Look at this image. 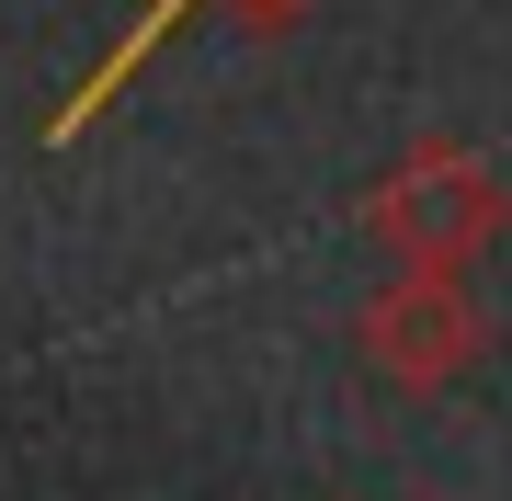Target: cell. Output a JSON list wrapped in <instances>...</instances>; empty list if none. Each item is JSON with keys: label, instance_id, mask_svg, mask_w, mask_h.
I'll return each mask as SVG.
<instances>
[{"label": "cell", "instance_id": "6da1fadb", "mask_svg": "<svg viewBox=\"0 0 512 501\" xmlns=\"http://www.w3.org/2000/svg\"><path fill=\"white\" fill-rule=\"evenodd\" d=\"M501 228H512L501 171L478 149H456V137H421V149L399 171H376V194H365V240L399 251V262H433V274H467Z\"/></svg>", "mask_w": 512, "mask_h": 501}, {"label": "cell", "instance_id": "7a4b0ae2", "mask_svg": "<svg viewBox=\"0 0 512 501\" xmlns=\"http://www.w3.org/2000/svg\"><path fill=\"white\" fill-rule=\"evenodd\" d=\"M353 353H365L376 388H399V399H444V388L478 365V353H490V308H478L467 274L399 262V285H376L365 319H353Z\"/></svg>", "mask_w": 512, "mask_h": 501}, {"label": "cell", "instance_id": "3957f363", "mask_svg": "<svg viewBox=\"0 0 512 501\" xmlns=\"http://www.w3.org/2000/svg\"><path fill=\"white\" fill-rule=\"evenodd\" d=\"M183 12H194V0H148V12H137V35L114 46V57H103L92 80H80V103H69V114H57V137H80V126H92V114H103V103H114V92H126V80H137V57L160 46V35H171V23H183Z\"/></svg>", "mask_w": 512, "mask_h": 501}]
</instances>
